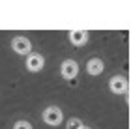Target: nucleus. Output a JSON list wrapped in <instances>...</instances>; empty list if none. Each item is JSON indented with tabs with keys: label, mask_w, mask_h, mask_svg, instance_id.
I'll list each match as a JSON object with an SVG mask.
<instances>
[{
	"label": "nucleus",
	"mask_w": 131,
	"mask_h": 129,
	"mask_svg": "<svg viewBox=\"0 0 131 129\" xmlns=\"http://www.w3.org/2000/svg\"><path fill=\"white\" fill-rule=\"evenodd\" d=\"M62 120H64V112L58 107H47L43 110V122L47 125H60L62 124Z\"/></svg>",
	"instance_id": "f257e3e1"
},
{
	"label": "nucleus",
	"mask_w": 131,
	"mask_h": 129,
	"mask_svg": "<svg viewBox=\"0 0 131 129\" xmlns=\"http://www.w3.org/2000/svg\"><path fill=\"white\" fill-rule=\"evenodd\" d=\"M11 49L17 54H30L32 52V41L25 36H15L11 39Z\"/></svg>",
	"instance_id": "f03ea898"
},
{
	"label": "nucleus",
	"mask_w": 131,
	"mask_h": 129,
	"mask_svg": "<svg viewBox=\"0 0 131 129\" xmlns=\"http://www.w3.org/2000/svg\"><path fill=\"white\" fill-rule=\"evenodd\" d=\"M79 73V64L75 60H64L62 66H60V75L66 80H73Z\"/></svg>",
	"instance_id": "7ed1b4c3"
},
{
	"label": "nucleus",
	"mask_w": 131,
	"mask_h": 129,
	"mask_svg": "<svg viewBox=\"0 0 131 129\" xmlns=\"http://www.w3.org/2000/svg\"><path fill=\"white\" fill-rule=\"evenodd\" d=\"M45 66V58L39 54V52H30V54L26 56V69L32 73H38L41 71Z\"/></svg>",
	"instance_id": "20e7f679"
},
{
	"label": "nucleus",
	"mask_w": 131,
	"mask_h": 129,
	"mask_svg": "<svg viewBox=\"0 0 131 129\" xmlns=\"http://www.w3.org/2000/svg\"><path fill=\"white\" fill-rule=\"evenodd\" d=\"M109 88L112 93H116V96H122V93L127 92V80L126 77H122V75H114L111 80H109Z\"/></svg>",
	"instance_id": "39448f33"
},
{
	"label": "nucleus",
	"mask_w": 131,
	"mask_h": 129,
	"mask_svg": "<svg viewBox=\"0 0 131 129\" xmlns=\"http://www.w3.org/2000/svg\"><path fill=\"white\" fill-rule=\"evenodd\" d=\"M88 32L86 30H71L69 32V41L71 45H75V47H82V45H86L88 43Z\"/></svg>",
	"instance_id": "423d86ee"
},
{
	"label": "nucleus",
	"mask_w": 131,
	"mask_h": 129,
	"mask_svg": "<svg viewBox=\"0 0 131 129\" xmlns=\"http://www.w3.org/2000/svg\"><path fill=\"white\" fill-rule=\"evenodd\" d=\"M103 69H105V64L101 58H90V60L86 62V71L94 75V77H97V75L103 73Z\"/></svg>",
	"instance_id": "0eeeda50"
},
{
	"label": "nucleus",
	"mask_w": 131,
	"mask_h": 129,
	"mask_svg": "<svg viewBox=\"0 0 131 129\" xmlns=\"http://www.w3.org/2000/svg\"><path fill=\"white\" fill-rule=\"evenodd\" d=\"M84 127V124L79 120V118H71L68 120V124H66V129H82Z\"/></svg>",
	"instance_id": "6e6552de"
},
{
	"label": "nucleus",
	"mask_w": 131,
	"mask_h": 129,
	"mask_svg": "<svg viewBox=\"0 0 131 129\" xmlns=\"http://www.w3.org/2000/svg\"><path fill=\"white\" fill-rule=\"evenodd\" d=\"M13 129H32V124L26 122V120H19V122H15Z\"/></svg>",
	"instance_id": "1a4fd4ad"
},
{
	"label": "nucleus",
	"mask_w": 131,
	"mask_h": 129,
	"mask_svg": "<svg viewBox=\"0 0 131 129\" xmlns=\"http://www.w3.org/2000/svg\"><path fill=\"white\" fill-rule=\"evenodd\" d=\"M82 129H90V127H86V125H84V127H82Z\"/></svg>",
	"instance_id": "9d476101"
}]
</instances>
